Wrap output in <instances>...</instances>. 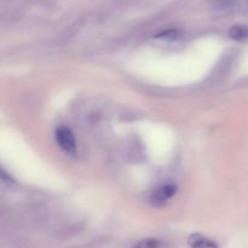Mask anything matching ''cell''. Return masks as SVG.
I'll return each mask as SVG.
<instances>
[{
    "instance_id": "cell-1",
    "label": "cell",
    "mask_w": 248,
    "mask_h": 248,
    "mask_svg": "<svg viewBox=\"0 0 248 248\" xmlns=\"http://www.w3.org/2000/svg\"><path fill=\"white\" fill-rule=\"evenodd\" d=\"M55 138L57 143L60 145V147L62 148L64 152L70 153V155H74L77 152V141H75L74 134L72 133L68 126L65 125H60L56 129Z\"/></svg>"
},
{
    "instance_id": "cell-2",
    "label": "cell",
    "mask_w": 248,
    "mask_h": 248,
    "mask_svg": "<svg viewBox=\"0 0 248 248\" xmlns=\"http://www.w3.org/2000/svg\"><path fill=\"white\" fill-rule=\"evenodd\" d=\"M177 187L173 184H165L157 187L152 196V202L156 206H162L176 195Z\"/></svg>"
},
{
    "instance_id": "cell-3",
    "label": "cell",
    "mask_w": 248,
    "mask_h": 248,
    "mask_svg": "<svg viewBox=\"0 0 248 248\" xmlns=\"http://www.w3.org/2000/svg\"><path fill=\"white\" fill-rule=\"evenodd\" d=\"M189 246H190V248H218L217 243L213 242L210 238L205 237V236L199 235V233L190 236Z\"/></svg>"
},
{
    "instance_id": "cell-4",
    "label": "cell",
    "mask_w": 248,
    "mask_h": 248,
    "mask_svg": "<svg viewBox=\"0 0 248 248\" xmlns=\"http://www.w3.org/2000/svg\"><path fill=\"white\" fill-rule=\"evenodd\" d=\"M229 36L232 40L242 41L248 39V27L244 24H236L229 29Z\"/></svg>"
},
{
    "instance_id": "cell-5",
    "label": "cell",
    "mask_w": 248,
    "mask_h": 248,
    "mask_svg": "<svg viewBox=\"0 0 248 248\" xmlns=\"http://www.w3.org/2000/svg\"><path fill=\"white\" fill-rule=\"evenodd\" d=\"M162 243L156 238H145L136 243L132 248H161Z\"/></svg>"
},
{
    "instance_id": "cell-6",
    "label": "cell",
    "mask_w": 248,
    "mask_h": 248,
    "mask_svg": "<svg viewBox=\"0 0 248 248\" xmlns=\"http://www.w3.org/2000/svg\"><path fill=\"white\" fill-rule=\"evenodd\" d=\"M246 10L248 11V0H246Z\"/></svg>"
}]
</instances>
